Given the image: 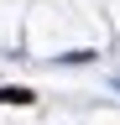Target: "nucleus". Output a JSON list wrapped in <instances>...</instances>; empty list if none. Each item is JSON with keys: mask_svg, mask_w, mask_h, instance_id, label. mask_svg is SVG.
I'll list each match as a JSON object with an SVG mask.
<instances>
[{"mask_svg": "<svg viewBox=\"0 0 120 125\" xmlns=\"http://www.w3.org/2000/svg\"><path fill=\"white\" fill-rule=\"evenodd\" d=\"M37 94L32 89H0V104H32Z\"/></svg>", "mask_w": 120, "mask_h": 125, "instance_id": "nucleus-1", "label": "nucleus"}]
</instances>
